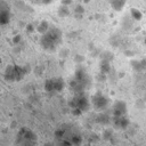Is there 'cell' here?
Wrapping results in <instances>:
<instances>
[{"label": "cell", "instance_id": "1", "mask_svg": "<svg viewBox=\"0 0 146 146\" xmlns=\"http://www.w3.org/2000/svg\"><path fill=\"white\" fill-rule=\"evenodd\" d=\"M62 38H63L62 31L57 27H51L44 34L41 35L40 46L46 50L52 51L62 43Z\"/></svg>", "mask_w": 146, "mask_h": 146}, {"label": "cell", "instance_id": "7", "mask_svg": "<svg viewBox=\"0 0 146 146\" xmlns=\"http://www.w3.org/2000/svg\"><path fill=\"white\" fill-rule=\"evenodd\" d=\"M74 80L81 82L86 88L88 87L89 82H90V78L88 75V73L86 72V70L81 66H79L76 70H75V73H74Z\"/></svg>", "mask_w": 146, "mask_h": 146}, {"label": "cell", "instance_id": "21", "mask_svg": "<svg viewBox=\"0 0 146 146\" xmlns=\"http://www.w3.org/2000/svg\"><path fill=\"white\" fill-rule=\"evenodd\" d=\"M21 41V36L19 35H15V38H14V43H18Z\"/></svg>", "mask_w": 146, "mask_h": 146}, {"label": "cell", "instance_id": "18", "mask_svg": "<svg viewBox=\"0 0 146 146\" xmlns=\"http://www.w3.org/2000/svg\"><path fill=\"white\" fill-rule=\"evenodd\" d=\"M5 10H9V6L5 1H0V13Z\"/></svg>", "mask_w": 146, "mask_h": 146}, {"label": "cell", "instance_id": "15", "mask_svg": "<svg viewBox=\"0 0 146 146\" xmlns=\"http://www.w3.org/2000/svg\"><path fill=\"white\" fill-rule=\"evenodd\" d=\"M57 146H73V145L68 139L63 138V139H58L57 140Z\"/></svg>", "mask_w": 146, "mask_h": 146}, {"label": "cell", "instance_id": "17", "mask_svg": "<svg viewBox=\"0 0 146 146\" xmlns=\"http://www.w3.org/2000/svg\"><path fill=\"white\" fill-rule=\"evenodd\" d=\"M131 16H132L135 19H140V18H141V14H140L137 9H132V10H131Z\"/></svg>", "mask_w": 146, "mask_h": 146}, {"label": "cell", "instance_id": "5", "mask_svg": "<svg viewBox=\"0 0 146 146\" xmlns=\"http://www.w3.org/2000/svg\"><path fill=\"white\" fill-rule=\"evenodd\" d=\"M90 104L92 105V107H94L96 111L102 112V111H104V110L107 108V106H108V104H110V99H108L105 95H103L102 92L98 91V92H96V94L91 97Z\"/></svg>", "mask_w": 146, "mask_h": 146}, {"label": "cell", "instance_id": "10", "mask_svg": "<svg viewBox=\"0 0 146 146\" xmlns=\"http://www.w3.org/2000/svg\"><path fill=\"white\" fill-rule=\"evenodd\" d=\"M49 29H50V27H49V23L46 22V21H41V22L38 24V26L35 27V31L39 32V33L42 35V34H44Z\"/></svg>", "mask_w": 146, "mask_h": 146}, {"label": "cell", "instance_id": "16", "mask_svg": "<svg viewBox=\"0 0 146 146\" xmlns=\"http://www.w3.org/2000/svg\"><path fill=\"white\" fill-rule=\"evenodd\" d=\"M73 13H74L75 17H80V16H82V14H83V8H82V6H81V5L75 6V8H74Z\"/></svg>", "mask_w": 146, "mask_h": 146}, {"label": "cell", "instance_id": "3", "mask_svg": "<svg viewBox=\"0 0 146 146\" xmlns=\"http://www.w3.org/2000/svg\"><path fill=\"white\" fill-rule=\"evenodd\" d=\"M70 107L72 108L73 114L75 115H80L83 112L88 111L90 107V102L87 98V96L84 94H75L68 102Z\"/></svg>", "mask_w": 146, "mask_h": 146}, {"label": "cell", "instance_id": "11", "mask_svg": "<svg viewBox=\"0 0 146 146\" xmlns=\"http://www.w3.org/2000/svg\"><path fill=\"white\" fill-rule=\"evenodd\" d=\"M110 3H111V7L114 10L120 11L125 5V0H110Z\"/></svg>", "mask_w": 146, "mask_h": 146}, {"label": "cell", "instance_id": "20", "mask_svg": "<svg viewBox=\"0 0 146 146\" xmlns=\"http://www.w3.org/2000/svg\"><path fill=\"white\" fill-rule=\"evenodd\" d=\"M26 31H29V32H33V31H35V27H33V25L29 24V25L26 26Z\"/></svg>", "mask_w": 146, "mask_h": 146}, {"label": "cell", "instance_id": "22", "mask_svg": "<svg viewBox=\"0 0 146 146\" xmlns=\"http://www.w3.org/2000/svg\"><path fill=\"white\" fill-rule=\"evenodd\" d=\"M72 2V0H63V3L62 5H65V6H68L70 3Z\"/></svg>", "mask_w": 146, "mask_h": 146}, {"label": "cell", "instance_id": "2", "mask_svg": "<svg viewBox=\"0 0 146 146\" xmlns=\"http://www.w3.org/2000/svg\"><path fill=\"white\" fill-rule=\"evenodd\" d=\"M30 71H31V67L29 65H17V64L8 65L5 70L3 78L8 82L21 81L26 74L30 73Z\"/></svg>", "mask_w": 146, "mask_h": 146}, {"label": "cell", "instance_id": "4", "mask_svg": "<svg viewBox=\"0 0 146 146\" xmlns=\"http://www.w3.org/2000/svg\"><path fill=\"white\" fill-rule=\"evenodd\" d=\"M43 87L47 92H60L65 87V82L62 78H51L44 81Z\"/></svg>", "mask_w": 146, "mask_h": 146}, {"label": "cell", "instance_id": "9", "mask_svg": "<svg viewBox=\"0 0 146 146\" xmlns=\"http://www.w3.org/2000/svg\"><path fill=\"white\" fill-rule=\"evenodd\" d=\"M113 123L119 129H125L129 125V120L125 115L124 116H119V117H113Z\"/></svg>", "mask_w": 146, "mask_h": 146}, {"label": "cell", "instance_id": "13", "mask_svg": "<svg viewBox=\"0 0 146 146\" xmlns=\"http://www.w3.org/2000/svg\"><path fill=\"white\" fill-rule=\"evenodd\" d=\"M70 14H71V11H70V9H68V6L62 5V6L58 8V15H59L60 17H67Z\"/></svg>", "mask_w": 146, "mask_h": 146}, {"label": "cell", "instance_id": "14", "mask_svg": "<svg viewBox=\"0 0 146 146\" xmlns=\"http://www.w3.org/2000/svg\"><path fill=\"white\" fill-rule=\"evenodd\" d=\"M97 121H98L99 123H103V124L108 123V122H110V116H108L107 114H105V113H100V114L97 116Z\"/></svg>", "mask_w": 146, "mask_h": 146}, {"label": "cell", "instance_id": "23", "mask_svg": "<svg viewBox=\"0 0 146 146\" xmlns=\"http://www.w3.org/2000/svg\"><path fill=\"white\" fill-rule=\"evenodd\" d=\"M44 146H54V145H52V144H50V143H47Z\"/></svg>", "mask_w": 146, "mask_h": 146}, {"label": "cell", "instance_id": "19", "mask_svg": "<svg viewBox=\"0 0 146 146\" xmlns=\"http://www.w3.org/2000/svg\"><path fill=\"white\" fill-rule=\"evenodd\" d=\"M139 63H140V66H141V71H146V58L139 60Z\"/></svg>", "mask_w": 146, "mask_h": 146}, {"label": "cell", "instance_id": "6", "mask_svg": "<svg viewBox=\"0 0 146 146\" xmlns=\"http://www.w3.org/2000/svg\"><path fill=\"white\" fill-rule=\"evenodd\" d=\"M36 139H38V137H36V135L32 130H30L27 128H22L18 131V133H17L16 143H17V145L21 146L23 143H26V141H34V143H36Z\"/></svg>", "mask_w": 146, "mask_h": 146}, {"label": "cell", "instance_id": "12", "mask_svg": "<svg viewBox=\"0 0 146 146\" xmlns=\"http://www.w3.org/2000/svg\"><path fill=\"white\" fill-rule=\"evenodd\" d=\"M10 21V11L5 10L0 13V25H6Z\"/></svg>", "mask_w": 146, "mask_h": 146}, {"label": "cell", "instance_id": "8", "mask_svg": "<svg viewBox=\"0 0 146 146\" xmlns=\"http://www.w3.org/2000/svg\"><path fill=\"white\" fill-rule=\"evenodd\" d=\"M127 114V105L122 100L115 102L113 105V117H119V116H124Z\"/></svg>", "mask_w": 146, "mask_h": 146}]
</instances>
